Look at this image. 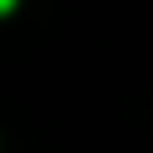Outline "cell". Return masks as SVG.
Returning <instances> with one entry per match:
<instances>
[{
    "instance_id": "obj_1",
    "label": "cell",
    "mask_w": 153,
    "mask_h": 153,
    "mask_svg": "<svg viewBox=\"0 0 153 153\" xmlns=\"http://www.w3.org/2000/svg\"><path fill=\"white\" fill-rule=\"evenodd\" d=\"M10 10H14V0H0V14H10Z\"/></svg>"
}]
</instances>
